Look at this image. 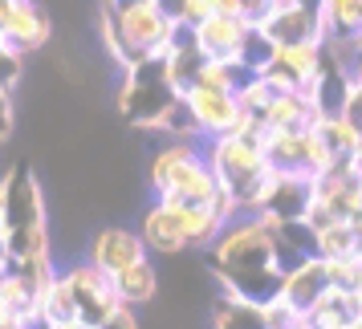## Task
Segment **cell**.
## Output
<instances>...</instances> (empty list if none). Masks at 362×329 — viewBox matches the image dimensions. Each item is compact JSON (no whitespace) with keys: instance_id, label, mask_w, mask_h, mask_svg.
<instances>
[{"instance_id":"obj_1","label":"cell","mask_w":362,"mask_h":329,"mask_svg":"<svg viewBox=\"0 0 362 329\" xmlns=\"http://www.w3.org/2000/svg\"><path fill=\"white\" fill-rule=\"evenodd\" d=\"M216 187L220 183H216L208 159L187 138L167 143L151 159V191H155V199H167V203H208Z\"/></svg>"},{"instance_id":"obj_2","label":"cell","mask_w":362,"mask_h":329,"mask_svg":"<svg viewBox=\"0 0 362 329\" xmlns=\"http://www.w3.org/2000/svg\"><path fill=\"white\" fill-rule=\"evenodd\" d=\"M115 13L122 49L131 57V66L139 61H163L171 49V25L175 20L159 8V0H102Z\"/></svg>"},{"instance_id":"obj_3","label":"cell","mask_w":362,"mask_h":329,"mask_svg":"<svg viewBox=\"0 0 362 329\" xmlns=\"http://www.w3.org/2000/svg\"><path fill=\"white\" fill-rule=\"evenodd\" d=\"M62 280L69 285V293L78 301V313H82V321H90V325H98L115 305H122L118 293H115V280L106 277L102 268H94L90 261L62 268Z\"/></svg>"},{"instance_id":"obj_4","label":"cell","mask_w":362,"mask_h":329,"mask_svg":"<svg viewBox=\"0 0 362 329\" xmlns=\"http://www.w3.org/2000/svg\"><path fill=\"white\" fill-rule=\"evenodd\" d=\"M183 102H187V114H192V122H196L199 134H228L232 126H236V118H240V102H236V94H228V90H208V85H187L180 94Z\"/></svg>"},{"instance_id":"obj_5","label":"cell","mask_w":362,"mask_h":329,"mask_svg":"<svg viewBox=\"0 0 362 329\" xmlns=\"http://www.w3.org/2000/svg\"><path fill=\"white\" fill-rule=\"evenodd\" d=\"M252 17H224V13H212L199 25H192V41L204 57H224V61H236V49H240V37L248 33Z\"/></svg>"},{"instance_id":"obj_6","label":"cell","mask_w":362,"mask_h":329,"mask_svg":"<svg viewBox=\"0 0 362 329\" xmlns=\"http://www.w3.org/2000/svg\"><path fill=\"white\" fill-rule=\"evenodd\" d=\"M0 41H8L17 53H33L49 41V17L37 0H17L13 13L0 20Z\"/></svg>"},{"instance_id":"obj_7","label":"cell","mask_w":362,"mask_h":329,"mask_svg":"<svg viewBox=\"0 0 362 329\" xmlns=\"http://www.w3.org/2000/svg\"><path fill=\"white\" fill-rule=\"evenodd\" d=\"M139 256H147V244H143V236L131 228H102L94 240H90V264L102 268L106 277H115L118 268H127L131 261Z\"/></svg>"},{"instance_id":"obj_8","label":"cell","mask_w":362,"mask_h":329,"mask_svg":"<svg viewBox=\"0 0 362 329\" xmlns=\"http://www.w3.org/2000/svg\"><path fill=\"white\" fill-rule=\"evenodd\" d=\"M139 236H143V244H147L151 252H163V256H175V252L187 248V240H183V232H180V220H175V208L163 203V199H155L147 208Z\"/></svg>"},{"instance_id":"obj_9","label":"cell","mask_w":362,"mask_h":329,"mask_svg":"<svg viewBox=\"0 0 362 329\" xmlns=\"http://www.w3.org/2000/svg\"><path fill=\"white\" fill-rule=\"evenodd\" d=\"M322 293H326V273H322V261H317V256L301 261L297 268H289V273L281 277V297H285L297 313H310V305Z\"/></svg>"},{"instance_id":"obj_10","label":"cell","mask_w":362,"mask_h":329,"mask_svg":"<svg viewBox=\"0 0 362 329\" xmlns=\"http://www.w3.org/2000/svg\"><path fill=\"white\" fill-rule=\"evenodd\" d=\"M257 118H261V126H297V131H305V126L317 122V110L301 90H285V94H269V102L261 106Z\"/></svg>"},{"instance_id":"obj_11","label":"cell","mask_w":362,"mask_h":329,"mask_svg":"<svg viewBox=\"0 0 362 329\" xmlns=\"http://www.w3.org/2000/svg\"><path fill=\"white\" fill-rule=\"evenodd\" d=\"M115 293L122 305H147V301H155V293H159V273H155V264L147 261V256H139V261H131L127 268H118L115 277Z\"/></svg>"},{"instance_id":"obj_12","label":"cell","mask_w":362,"mask_h":329,"mask_svg":"<svg viewBox=\"0 0 362 329\" xmlns=\"http://www.w3.org/2000/svg\"><path fill=\"white\" fill-rule=\"evenodd\" d=\"M358 252V232L350 220H329L322 228H313V256H350Z\"/></svg>"},{"instance_id":"obj_13","label":"cell","mask_w":362,"mask_h":329,"mask_svg":"<svg viewBox=\"0 0 362 329\" xmlns=\"http://www.w3.org/2000/svg\"><path fill=\"white\" fill-rule=\"evenodd\" d=\"M317 131H322V138L329 143V150H334L338 159H346V155L362 150V126H358V122H350L346 114L317 118Z\"/></svg>"},{"instance_id":"obj_14","label":"cell","mask_w":362,"mask_h":329,"mask_svg":"<svg viewBox=\"0 0 362 329\" xmlns=\"http://www.w3.org/2000/svg\"><path fill=\"white\" fill-rule=\"evenodd\" d=\"M21 69H25V53H17L8 41H0V94H8L21 82Z\"/></svg>"},{"instance_id":"obj_15","label":"cell","mask_w":362,"mask_h":329,"mask_svg":"<svg viewBox=\"0 0 362 329\" xmlns=\"http://www.w3.org/2000/svg\"><path fill=\"white\" fill-rule=\"evenodd\" d=\"M98 329H143V325H139V313H134V305H115V309L98 321Z\"/></svg>"},{"instance_id":"obj_16","label":"cell","mask_w":362,"mask_h":329,"mask_svg":"<svg viewBox=\"0 0 362 329\" xmlns=\"http://www.w3.org/2000/svg\"><path fill=\"white\" fill-rule=\"evenodd\" d=\"M212 13H224V17H248L245 0H212Z\"/></svg>"},{"instance_id":"obj_17","label":"cell","mask_w":362,"mask_h":329,"mask_svg":"<svg viewBox=\"0 0 362 329\" xmlns=\"http://www.w3.org/2000/svg\"><path fill=\"white\" fill-rule=\"evenodd\" d=\"M13 131V106H8V94H0V138H8Z\"/></svg>"},{"instance_id":"obj_18","label":"cell","mask_w":362,"mask_h":329,"mask_svg":"<svg viewBox=\"0 0 362 329\" xmlns=\"http://www.w3.org/2000/svg\"><path fill=\"white\" fill-rule=\"evenodd\" d=\"M269 4H273V0H245V13H248V17H261Z\"/></svg>"},{"instance_id":"obj_19","label":"cell","mask_w":362,"mask_h":329,"mask_svg":"<svg viewBox=\"0 0 362 329\" xmlns=\"http://www.w3.org/2000/svg\"><path fill=\"white\" fill-rule=\"evenodd\" d=\"M350 224H354V232H358V244H362V212L350 215Z\"/></svg>"},{"instance_id":"obj_20","label":"cell","mask_w":362,"mask_h":329,"mask_svg":"<svg viewBox=\"0 0 362 329\" xmlns=\"http://www.w3.org/2000/svg\"><path fill=\"white\" fill-rule=\"evenodd\" d=\"M66 329H98V325H90V321H74V325H66Z\"/></svg>"},{"instance_id":"obj_21","label":"cell","mask_w":362,"mask_h":329,"mask_svg":"<svg viewBox=\"0 0 362 329\" xmlns=\"http://www.w3.org/2000/svg\"><path fill=\"white\" fill-rule=\"evenodd\" d=\"M346 329H362V317H354V321H350V325H346Z\"/></svg>"}]
</instances>
